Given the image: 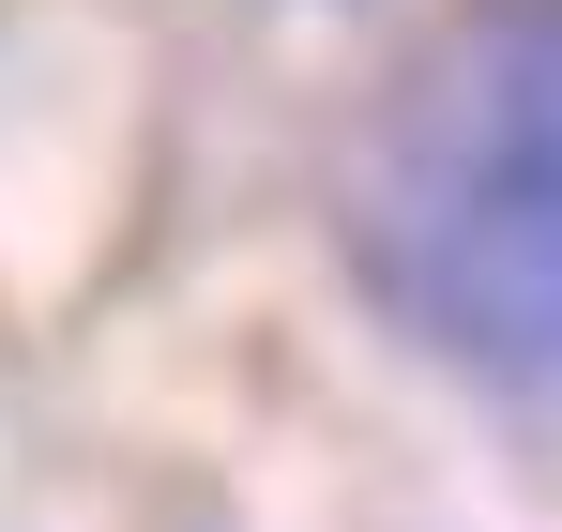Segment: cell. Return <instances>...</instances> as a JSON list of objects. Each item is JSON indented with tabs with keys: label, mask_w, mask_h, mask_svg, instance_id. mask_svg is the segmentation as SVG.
Returning <instances> with one entry per match:
<instances>
[{
	"label": "cell",
	"mask_w": 562,
	"mask_h": 532,
	"mask_svg": "<svg viewBox=\"0 0 562 532\" xmlns=\"http://www.w3.org/2000/svg\"><path fill=\"white\" fill-rule=\"evenodd\" d=\"M350 244L457 380L562 411V0H471L395 77Z\"/></svg>",
	"instance_id": "cell-1"
}]
</instances>
